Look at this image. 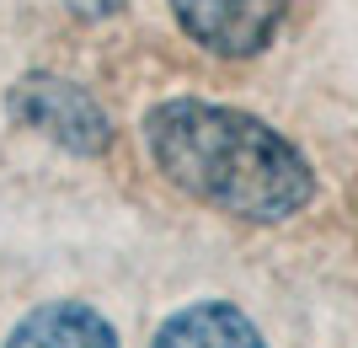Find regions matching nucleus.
Segmentation results:
<instances>
[{
    "label": "nucleus",
    "mask_w": 358,
    "mask_h": 348,
    "mask_svg": "<svg viewBox=\"0 0 358 348\" xmlns=\"http://www.w3.org/2000/svg\"><path fill=\"white\" fill-rule=\"evenodd\" d=\"M284 11L289 0H171L177 27L220 60H246L257 48H268Z\"/></svg>",
    "instance_id": "7ed1b4c3"
},
{
    "label": "nucleus",
    "mask_w": 358,
    "mask_h": 348,
    "mask_svg": "<svg viewBox=\"0 0 358 348\" xmlns=\"http://www.w3.org/2000/svg\"><path fill=\"white\" fill-rule=\"evenodd\" d=\"M145 151L166 182L236 220L278 225L315 198L310 161L262 118L220 102H161L145 118Z\"/></svg>",
    "instance_id": "f257e3e1"
},
{
    "label": "nucleus",
    "mask_w": 358,
    "mask_h": 348,
    "mask_svg": "<svg viewBox=\"0 0 358 348\" xmlns=\"http://www.w3.org/2000/svg\"><path fill=\"white\" fill-rule=\"evenodd\" d=\"M75 11H86V16H107V11H118V0H70Z\"/></svg>",
    "instance_id": "423d86ee"
},
{
    "label": "nucleus",
    "mask_w": 358,
    "mask_h": 348,
    "mask_svg": "<svg viewBox=\"0 0 358 348\" xmlns=\"http://www.w3.org/2000/svg\"><path fill=\"white\" fill-rule=\"evenodd\" d=\"M6 348H118V333L86 300H48L16 327Z\"/></svg>",
    "instance_id": "20e7f679"
},
{
    "label": "nucleus",
    "mask_w": 358,
    "mask_h": 348,
    "mask_svg": "<svg viewBox=\"0 0 358 348\" xmlns=\"http://www.w3.org/2000/svg\"><path fill=\"white\" fill-rule=\"evenodd\" d=\"M6 113H11L22 129L54 139L75 155H102L113 145V123L96 102H91L80 86L59 76H22L6 91Z\"/></svg>",
    "instance_id": "f03ea898"
},
{
    "label": "nucleus",
    "mask_w": 358,
    "mask_h": 348,
    "mask_svg": "<svg viewBox=\"0 0 358 348\" xmlns=\"http://www.w3.org/2000/svg\"><path fill=\"white\" fill-rule=\"evenodd\" d=\"M150 348H268L252 316H241L230 300H198L182 305L177 316H166Z\"/></svg>",
    "instance_id": "39448f33"
}]
</instances>
